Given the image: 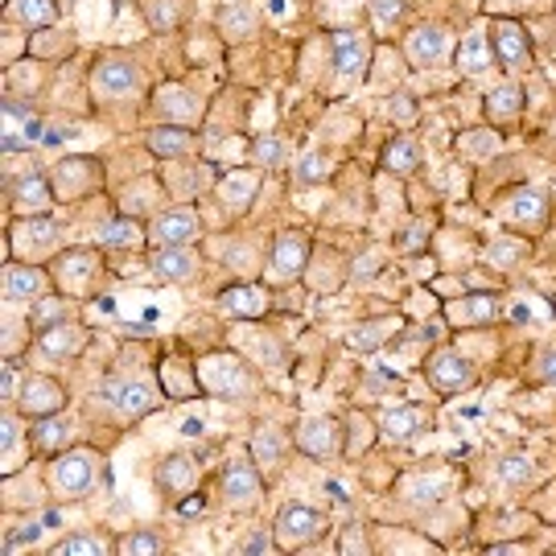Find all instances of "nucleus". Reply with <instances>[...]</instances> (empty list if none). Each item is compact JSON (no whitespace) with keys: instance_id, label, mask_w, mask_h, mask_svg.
<instances>
[{"instance_id":"6ab92c4d","label":"nucleus","mask_w":556,"mask_h":556,"mask_svg":"<svg viewBox=\"0 0 556 556\" xmlns=\"http://www.w3.org/2000/svg\"><path fill=\"white\" fill-rule=\"evenodd\" d=\"M338 433H342V429H338V420H330V417L301 420V425H298V450H301V454H309V457L334 454Z\"/></svg>"},{"instance_id":"3c124183","label":"nucleus","mask_w":556,"mask_h":556,"mask_svg":"<svg viewBox=\"0 0 556 556\" xmlns=\"http://www.w3.org/2000/svg\"><path fill=\"white\" fill-rule=\"evenodd\" d=\"M239 553H280L277 536H268V532H256V536H248L239 544Z\"/></svg>"},{"instance_id":"6e6552de","label":"nucleus","mask_w":556,"mask_h":556,"mask_svg":"<svg viewBox=\"0 0 556 556\" xmlns=\"http://www.w3.org/2000/svg\"><path fill=\"white\" fill-rule=\"evenodd\" d=\"M96 268H100L96 252H87V248H66V252L54 256V273H50V277L59 280L62 293H83V289L96 280Z\"/></svg>"},{"instance_id":"ddd939ff","label":"nucleus","mask_w":556,"mask_h":556,"mask_svg":"<svg viewBox=\"0 0 556 556\" xmlns=\"http://www.w3.org/2000/svg\"><path fill=\"white\" fill-rule=\"evenodd\" d=\"M50 289V273L38 264H4V301H41Z\"/></svg>"},{"instance_id":"412c9836","label":"nucleus","mask_w":556,"mask_h":556,"mask_svg":"<svg viewBox=\"0 0 556 556\" xmlns=\"http://www.w3.org/2000/svg\"><path fill=\"white\" fill-rule=\"evenodd\" d=\"M54 202H59V190L41 178V174H29V178L17 181V190H13V211H17V215H46Z\"/></svg>"},{"instance_id":"39448f33","label":"nucleus","mask_w":556,"mask_h":556,"mask_svg":"<svg viewBox=\"0 0 556 556\" xmlns=\"http://www.w3.org/2000/svg\"><path fill=\"white\" fill-rule=\"evenodd\" d=\"M17 408L25 417H59L62 408H66V388H62L59 379L50 376H25L21 383V396H17Z\"/></svg>"},{"instance_id":"b1692460","label":"nucleus","mask_w":556,"mask_h":556,"mask_svg":"<svg viewBox=\"0 0 556 556\" xmlns=\"http://www.w3.org/2000/svg\"><path fill=\"white\" fill-rule=\"evenodd\" d=\"M149 268H153V277H161V280H190L199 273V256H194L190 248H153Z\"/></svg>"},{"instance_id":"864d4df0","label":"nucleus","mask_w":556,"mask_h":556,"mask_svg":"<svg viewBox=\"0 0 556 556\" xmlns=\"http://www.w3.org/2000/svg\"><path fill=\"white\" fill-rule=\"evenodd\" d=\"M519 252H523V248H516V243H495V248L486 252V260L498 264V268H511V260H519Z\"/></svg>"},{"instance_id":"2f4dec72","label":"nucleus","mask_w":556,"mask_h":556,"mask_svg":"<svg viewBox=\"0 0 556 556\" xmlns=\"http://www.w3.org/2000/svg\"><path fill=\"white\" fill-rule=\"evenodd\" d=\"M256 190H260L256 169L227 174V178L219 181V199H223V206H231V211H248V206H252V199H256Z\"/></svg>"},{"instance_id":"9b49d317","label":"nucleus","mask_w":556,"mask_h":556,"mask_svg":"<svg viewBox=\"0 0 556 556\" xmlns=\"http://www.w3.org/2000/svg\"><path fill=\"white\" fill-rule=\"evenodd\" d=\"M41 137V116H34L29 108H21L17 100H4V132H0V149L4 153H17L29 149Z\"/></svg>"},{"instance_id":"c9c22d12","label":"nucleus","mask_w":556,"mask_h":556,"mask_svg":"<svg viewBox=\"0 0 556 556\" xmlns=\"http://www.w3.org/2000/svg\"><path fill=\"white\" fill-rule=\"evenodd\" d=\"M219 29H223V38L248 41L252 34H256V13H252L248 4H231V9H223Z\"/></svg>"},{"instance_id":"a878e982","label":"nucleus","mask_w":556,"mask_h":556,"mask_svg":"<svg viewBox=\"0 0 556 556\" xmlns=\"http://www.w3.org/2000/svg\"><path fill=\"white\" fill-rule=\"evenodd\" d=\"M38 346H41V355H50V358H59V355L71 358V355H79L83 346H87V330L59 321V326L41 330V334H38Z\"/></svg>"},{"instance_id":"49530a36","label":"nucleus","mask_w":556,"mask_h":556,"mask_svg":"<svg viewBox=\"0 0 556 556\" xmlns=\"http://www.w3.org/2000/svg\"><path fill=\"white\" fill-rule=\"evenodd\" d=\"M498 478H503L507 486H523V482H532V462L523 454H507L498 462Z\"/></svg>"},{"instance_id":"2eb2a0df","label":"nucleus","mask_w":556,"mask_h":556,"mask_svg":"<svg viewBox=\"0 0 556 556\" xmlns=\"http://www.w3.org/2000/svg\"><path fill=\"white\" fill-rule=\"evenodd\" d=\"M429 429V417L420 413L417 404H400V408H388L379 413V438L392 441V445H408V441Z\"/></svg>"},{"instance_id":"bf43d9fd","label":"nucleus","mask_w":556,"mask_h":556,"mask_svg":"<svg viewBox=\"0 0 556 556\" xmlns=\"http://www.w3.org/2000/svg\"><path fill=\"white\" fill-rule=\"evenodd\" d=\"M396 116H400V119H408V116H413V103H408V96H400V103H396Z\"/></svg>"},{"instance_id":"e433bc0d","label":"nucleus","mask_w":556,"mask_h":556,"mask_svg":"<svg viewBox=\"0 0 556 556\" xmlns=\"http://www.w3.org/2000/svg\"><path fill=\"white\" fill-rule=\"evenodd\" d=\"M140 9H144L153 34H174V29H178V21H181L178 0H140Z\"/></svg>"},{"instance_id":"09e8293b","label":"nucleus","mask_w":556,"mask_h":556,"mask_svg":"<svg viewBox=\"0 0 556 556\" xmlns=\"http://www.w3.org/2000/svg\"><path fill=\"white\" fill-rule=\"evenodd\" d=\"M62 441H66V425H59L54 417H41V425H38V445H46V450H59Z\"/></svg>"},{"instance_id":"de8ad7c7","label":"nucleus","mask_w":556,"mask_h":556,"mask_svg":"<svg viewBox=\"0 0 556 556\" xmlns=\"http://www.w3.org/2000/svg\"><path fill=\"white\" fill-rule=\"evenodd\" d=\"M346 433H351V441H346V457H355V454H363L367 445H371V417H363V413H355V417L346 420Z\"/></svg>"},{"instance_id":"13d9d810","label":"nucleus","mask_w":556,"mask_h":556,"mask_svg":"<svg viewBox=\"0 0 556 556\" xmlns=\"http://www.w3.org/2000/svg\"><path fill=\"white\" fill-rule=\"evenodd\" d=\"M544 379H548V383L556 379V351H548V355H544Z\"/></svg>"},{"instance_id":"f8f14e48","label":"nucleus","mask_w":556,"mask_h":556,"mask_svg":"<svg viewBox=\"0 0 556 556\" xmlns=\"http://www.w3.org/2000/svg\"><path fill=\"white\" fill-rule=\"evenodd\" d=\"M223 498L231 507H239V511L264 498V478H260V470L252 462H236V466L223 470Z\"/></svg>"},{"instance_id":"1a4fd4ad","label":"nucleus","mask_w":556,"mask_h":556,"mask_svg":"<svg viewBox=\"0 0 556 556\" xmlns=\"http://www.w3.org/2000/svg\"><path fill=\"white\" fill-rule=\"evenodd\" d=\"M429 383L438 392H445V396H457V392H466L475 383V367L457 351H438V355L429 358Z\"/></svg>"},{"instance_id":"4c0bfd02","label":"nucleus","mask_w":556,"mask_h":556,"mask_svg":"<svg viewBox=\"0 0 556 556\" xmlns=\"http://www.w3.org/2000/svg\"><path fill=\"white\" fill-rule=\"evenodd\" d=\"M144 239H149V236H144L132 219H116V223H108V227L100 231L103 248H140Z\"/></svg>"},{"instance_id":"052dcab7","label":"nucleus","mask_w":556,"mask_h":556,"mask_svg":"<svg viewBox=\"0 0 556 556\" xmlns=\"http://www.w3.org/2000/svg\"><path fill=\"white\" fill-rule=\"evenodd\" d=\"M236 4H243V0H236Z\"/></svg>"},{"instance_id":"72a5a7b5","label":"nucleus","mask_w":556,"mask_h":556,"mask_svg":"<svg viewBox=\"0 0 556 556\" xmlns=\"http://www.w3.org/2000/svg\"><path fill=\"white\" fill-rule=\"evenodd\" d=\"M519 112H523V91H519L516 83H503L498 91L486 96V116H491V124H511V119H519Z\"/></svg>"},{"instance_id":"a211bd4d","label":"nucleus","mask_w":556,"mask_h":556,"mask_svg":"<svg viewBox=\"0 0 556 556\" xmlns=\"http://www.w3.org/2000/svg\"><path fill=\"white\" fill-rule=\"evenodd\" d=\"M450 54V29L445 25H420L408 34V62L413 66H438Z\"/></svg>"},{"instance_id":"cd10ccee","label":"nucleus","mask_w":556,"mask_h":556,"mask_svg":"<svg viewBox=\"0 0 556 556\" xmlns=\"http://www.w3.org/2000/svg\"><path fill=\"white\" fill-rule=\"evenodd\" d=\"M190 144H194V132L186 124H157L149 132V153H157L161 161H174L181 153H190Z\"/></svg>"},{"instance_id":"8fccbe9b","label":"nucleus","mask_w":556,"mask_h":556,"mask_svg":"<svg viewBox=\"0 0 556 556\" xmlns=\"http://www.w3.org/2000/svg\"><path fill=\"white\" fill-rule=\"evenodd\" d=\"M252 157H256V165H277V161H280V140L277 137H256V144H252Z\"/></svg>"},{"instance_id":"603ef678","label":"nucleus","mask_w":556,"mask_h":556,"mask_svg":"<svg viewBox=\"0 0 556 556\" xmlns=\"http://www.w3.org/2000/svg\"><path fill=\"white\" fill-rule=\"evenodd\" d=\"M371 13H376L379 25H392V21H400L404 4L400 0H371Z\"/></svg>"},{"instance_id":"f257e3e1","label":"nucleus","mask_w":556,"mask_h":556,"mask_svg":"<svg viewBox=\"0 0 556 556\" xmlns=\"http://www.w3.org/2000/svg\"><path fill=\"white\" fill-rule=\"evenodd\" d=\"M96 475H100V454L96 450H66L50 462V486L59 491L62 498H79L96 486Z\"/></svg>"},{"instance_id":"bb28decb","label":"nucleus","mask_w":556,"mask_h":556,"mask_svg":"<svg viewBox=\"0 0 556 556\" xmlns=\"http://www.w3.org/2000/svg\"><path fill=\"white\" fill-rule=\"evenodd\" d=\"M161 392L169 400H190L202 392V379L194 367H186L178 358H169V363H161Z\"/></svg>"},{"instance_id":"5701e85b","label":"nucleus","mask_w":556,"mask_h":556,"mask_svg":"<svg viewBox=\"0 0 556 556\" xmlns=\"http://www.w3.org/2000/svg\"><path fill=\"white\" fill-rule=\"evenodd\" d=\"M400 326H404L400 318H367V321H358L355 330L346 334V346H351V351H358V355H371V351H379L383 342H392V338L400 334Z\"/></svg>"},{"instance_id":"473e14b6","label":"nucleus","mask_w":556,"mask_h":556,"mask_svg":"<svg viewBox=\"0 0 556 556\" xmlns=\"http://www.w3.org/2000/svg\"><path fill=\"white\" fill-rule=\"evenodd\" d=\"M420 165V149L413 137H392L388 140V149H383V169L388 174H400V178H408V174H417Z\"/></svg>"},{"instance_id":"ea45409f","label":"nucleus","mask_w":556,"mask_h":556,"mask_svg":"<svg viewBox=\"0 0 556 556\" xmlns=\"http://www.w3.org/2000/svg\"><path fill=\"white\" fill-rule=\"evenodd\" d=\"M17 445H21V420L4 408V417H0V457H4V475H13V470H17V462H13Z\"/></svg>"},{"instance_id":"4468645a","label":"nucleus","mask_w":556,"mask_h":556,"mask_svg":"<svg viewBox=\"0 0 556 556\" xmlns=\"http://www.w3.org/2000/svg\"><path fill=\"white\" fill-rule=\"evenodd\" d=\"M309 268V239L301 231H285L273 243V277L277 280H298Z\"/></svg>"},{"instance_id":"79ce46f5","label":"nucleus","mask_w":556,"mask_h":556,"mask_svg":"<svg viewBox=\"0 0 556 556\" xmlns=\"http://www.w3.org/2000/svg\"><path fill=\"white\" fill-rule=\"evenodd\" d=\"M96 553H116V544L100 536H62L54 544V556H96Z\"/></svg>"},{"instance_id":"7c9ffc66","label":"nucleus","mask_w":556,"mask_h":556,"mask_svg":"<svg viewBox=\"0 0 556 556\" xmlns=\"http://www.w3.org/2000/svg\"><path fill=\"white\" fill-rule=\"evenodd\" d=\"M457 66L466 71V75H482V71H491V62H495V50H491V38L486 34H466V38L457 41Z\"/></svg>"},{"instance_id":"7ed1b4c3","label":"nucleus","mask_w":556,"mask_h":556,"mask_svg":"<svg viewBox=\"0 0 556 556\" xmlns=\"http://www.w3.org/2000/svg\"><path fill=\"white\" fill-rule=\"evenodd\" d=\"M199 379H202V392H211V396L243 400L252 392V371L236 355H206L199 363Z\"/></svg>"},{"instance_id":"c85d7f7f","label":"nucleus","mask_w":556,"mask_h":556,"mask_svg":"<svg viewBox=\"0 0 556 556\" xmlns=\"http://www.w3.org/2000/svg\"><path fill=\"white\" fill-rule=\"evenodd\" d=\"M157 112L165 119H174V124H194V119L202 116V103L186 91V87H161L157 91Z\"/></svg>"},{"instance_id":"a19ab883","label":"nucleus","mask_w":556,"mask_h":556,"mask_svg":"<svg viewBox=\"0 0 556 556\" xmlns=\"http://www.w3.org/2000/svg\"><path fill=\"white\" fill-rule=\"evenodd\" d=\"M62 318H66V305H62V298H41V301H34V309H29V330H34V334H41V330L59 326Z\"/></svg>"},{"instance_id":"6e6d98bb","label":"nucleus","mask_w":556,"mask_h":556,"mask_svg":"<svg viewBox=\"0 0 556 556\" xmlns=\"http://www.w3.org/2000/svg\"><path fill=\"white\" fill-rule=\"evenodd\" d=\"M21 396V379H17V367L13 363H4V404H13Z\"/></svg>"},{"instance_id":"f704fd0d","label":"nucleus","mask_w":556,"mask_h":556,"mask_svg":"<svg viewBox=\"0 0 556 556\" xmlns=\"http://www.w3.org/2000/svg\"><path fill=\"white\" fill-rule=\"evenodd\" d=\"M9 13L21 21V25H34V29H50L59 21V0H13Z\"/></svg>"},{"instance_id":"a18cd8bd","label":"nucleus","mask_w":556,"mask_h":556,"mask_svg":"<svg viewBox=\"0 0 556 556\" xmlns=\"http://www.w3.org/2000/svg\"><path fill=\"white\" fill-rule=\"evenodd\" d=\"M116 553L132 556V553H165V540L153 536V532H128V536L116 540Z\"/></svg>"},{"instance_id":"5fc2aeb1","label":"nucleus","mask_w":556,"mask_h":556,"mask_svg":"<svg viewBox=\"0 0 556 556\" xmlns=\"http://www.w3.org/2000/svg\"><path fill=\"white\" fill-rule=\"evenodd\" d=\"M38 536H41V528H38V523H29L21 536H4V553H17L21 544H34Z\"/></svg>"},{"instance_id":"c756f323","label":"nucleus","mask_w":556,"mask_h":556,"mask_svg":"<svg viewBox=\"0 0 556 556\" xmlns=\"http://www.w3.org/2000/svg\"><path fill=\"white\" fill-rule=\"evenodd\" d=\"M96 181H100L96 161H87V157L62 161L59 165V199H75V194H83V190L96 186Z\"/></svg>"},{"instance_id":"393cba45","label":"nucleus","mask_w":556,"mask_h":556,"mask_svg":"<svg viewBox=\"0 0 556 556\" xmlns=\"http://www.w3.org/2000/svg\"><path fill=\"white\" fill-rule=\"evenodd\" d=\"M445 318L457 321V326H486V321L498 318V298L495 293H470V298H457Z\"/></svg>"},{"instance_id":"c03bdc74","label":"nucleus","mask_w":556,"mask_h":556,"mask_svg":"<svg viewBox=\"0 0 556 556\" xmlns=\"http://www.w3.org/2000/svg\"><path fill=\"white\" fill-rule=\"evenodd\" d=\"M330 169H334V161H330V153H305L298 165V181L301 186H314V181H326L330 178Z\"/></svg>"},{"instance_id":"0eeeda50","label":"nucleus","mask_w":556,"mask_h":556,"mask_svg":"<svg viewBox=\"0 0 556 556\" xmlns=\"http://www.w3.org/2000/svg\"><path fill=\"white\" fill-rule=\"evenodd\" d=\"M491 50H495V66H503V71H528L532 66V46H528V34L516 21H495L491 25Z\"/></svg>"},{"instance_id":"9d476101","label":"nucleus","mask_w":556,"mask_h":556,"mask_svg":"<svg viewBox=\"0 0 556 556\" xmlns=\"http://www.w3.org/2000/svg\"><path fill=\"white\" fill-rule=\"evenodd\" d=\"M91 87H96L100 96H108V100H124V96H132V91L140 87L137 62L103 59L100 66H96V75H91Z\"/></svg>"},{"instance_id":"20e7f679","label":"nucleus","mask_w":556,"mask_h":556,"mask_svg":"<svg viewBox=\"0 0 556 556\" xmlns=\"http://www.w3.org/2000/svg\"><path fill=\"white\" fill-rule=\"evenodd\" d=\"M199 236H202V219L199 211H190V206H174V211L157 215L153 227H149V243L153 248H190Z\"/></svg>"},{"instance_id":"f03ea898","label":"nucleus","mask_w":556,"mask_h":556,"mask_svg":"<svg viewBox=\"0 0 556 556\" xmlns=\"http://www.w3.org/2000/svg\"><path fill=\"white\" fill-rule=\"evenodd\" d=\"M321 532H326V519L314 507H305V503H285L277 511V523H273L280 553H298L305 544H314Z\"/></svg>"},{"instance_id":"37998d69","label":"nucleus","mask_w":556,"mask_h":556,"mask_svg":"<svg viewBox=\"0 0 556 556\" xmlns=\"http://www.w3.org/2000/svg\"><path fill=\"white\" fill-rule=\"evenodd\" d=\"M544 194L540 190H523V194H516V202L507 206V219H528V223H540L544 219Z\"/></svg>"},{"instance_id":"dca6fc26","label":"nucleus","mask_w":556,"mask_h":556,"mask_svg":"<svg viewBox=\"0 0 556 556\" xmlns=\"http://www.w3.org/2000/svg\"><path fill=\"white\" fill-rule=\"evenodd\" d=\"M103 400L116 408L119 417H128V420H137V417H144V413H153V408H157V396H153V388H149V383H140V379H124V383H112Z\"/></svg>"},{"instance_id":"4be33fe9","label":"nucleus","mask_w":556,"mask_h":556,"mask_svg":"<svg viewBox=\"0 0 556 556\" xmlns=\"http://www.w3.org/2000/svg\"><path fill=\"white\" fill-rule=\"evenodd\" d=\"M194 482H199V462L186 454H174L165 457L157 466V486L165 495H186V491H194Z\"/></svg>"},{"instance_id":"423d86ee","label":"nucleus","mask_w":556,"mask_h":556,"mask_svg":"<svg viewBox=\"0 0 556 556\" xmlns=\"http://www.w3.org/2000/svg\"><path fill=\"white\" fill-rule=\"evenodd\" d=\"M54 243H59V223L50 215H21L13 223V231H9V256H13V248L25 252V256H41Z\"/></svg>"},{"instance_id":"4d7b16f0","label":"nucleus","mask_w":556,"mask_h":556,"mask_svg":"<svg viewBox=\"0 0 556 556\" xmlns=\"http://www.w3.org/2000/svg\"><path fill=\"white\" fill-rule=\"evenodd\" d=\"M181 433H186V438H199V433H202V420L199 417L181 420Z\"/></svg>"},{"instance_id":"f3484780","label":"nucleus","mask_w":556,"mask_h":556,"mask_svg":"<svg viewBox=\"0 0 556 556\" xmlns=\"http://www.w3.org/2000/svg\"><path fill=\"white\" fill-rule=\"evenodd\" d=\"M330 46H334V66L342 71V75H367V66H371V41L363 38V34H355V29H338L334 38H330Z\"/></svg>"},{"instance_id":"58836bf2","label":"nucleus","mask_w":556,"mask_h":556,"mask_svg":"<svg viewBox=\"0 0 556 556\" xmlns=\"http://www.w3.org/2000/svg\"><path fill=\"white\" fill-rule=\"evenodd\" d=\"M285 445L289 441L280 438L277 429H260L256 438H252V457H256L260 466H280L285 462Z\"/></svg>"},{"instance_id":"aec40b11","label":"nucleus","mask_w":556,"mask_h":556,"mask_svg":"<svg viewBox=\"0 0 556 556\" xmlns=\"http://www.w3.org/2000/svg\"><path fill=\"white\" fill-rule=\"evenodd\" d=\"M219 305L223 314H231V318H264L273 301H268V293L260 285H227Z\"/></svg>"}]
</instances>
